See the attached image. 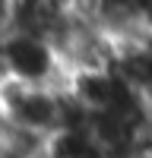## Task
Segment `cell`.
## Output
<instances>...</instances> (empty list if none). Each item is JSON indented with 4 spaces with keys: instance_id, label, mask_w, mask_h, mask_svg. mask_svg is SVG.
I'll return each mask as SVG.
<instances>
[{
    "instance_id": "6da1fadb",
    "label": "cell",
    "mask_w": 152,
    "mask_h": 158,
    "mask_svg": "<svg viewBox=\"0 0 152 158\" xmlns=\"http://www.w3.org/2000/svg\"><path fill=\"white\" fill-rule=\"evenodd\" d=\"M3 63H6V73L22 79V82H32V85H48L54 73L60 70L57 54L44 38L38 35H3Z\"/></svg>"
}]
</instances>
